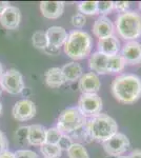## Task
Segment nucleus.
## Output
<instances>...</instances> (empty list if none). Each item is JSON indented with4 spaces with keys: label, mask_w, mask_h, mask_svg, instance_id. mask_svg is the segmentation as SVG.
I'll return each mask as SVG.
<instances>
[{
    "label": "nucleus",
    "mask_w": 141,
    "mask_h": 158,
    "mask_svg": "<svg viewBox=\"0 0 141 158\" xmlns=\"http://www.w3.org/2000/svg\"><path fill=\"white\" fill-rule=\"evenodd\" d=\"M71 21H72V24H73L74 27L80 29V27H84V24H85V22H86V18H85L84 15L80 14V13H77V14L72 16Z\"/></svg>",
    "instance_id": "obj_29"
},
{
    "label": "nucleus",
    "mask_w": 141,
    "mask_h": 158,
    "mask_svg": "<svg viewBox=\"0 0 141 158\" xmlns=\"http://www.w3.org/2000/svg\"><path fill=\"white\" fill-rule=\"evenodd\" d=\"M64 53L73 60H81L86 58L92 50V38L89 33L80 30L72 31L68 35L64 44Z\"/></svg>",
    "instance_id": "obj_3"
},
{
    "label": "nucleus",
    "mask_w": 141,
    "mask_h": 158,
    "mask_svg": "<svg viewBox=\"0 0 141 158\" xmlns=\"http://www.w3.org/2000/svg\"><path fill=\"white\" fill-rule=\"evenodd\" d=\"M62 133L57 128H50L47 129L45 133V143L50 144H58L59 140L62 137Z\"/></svg>",
    "instance_id": "obj_26"
},
{
    "label": "nucleus",
    "mask_w": 141,
    "mask_h": 158,
    "mask_svg": "<svg viewBox=\"0 0 141 158\" xmlns=\"http://www.w3.org/2000/svg\"><path fill=\"white\" fill-rule=\"evenodd\" d=\"M61 71H62V75L64 77L65 82L66 81L73 82V81L79 80L81 76L83 75L82 67L79 63H77L76 61H71V62L65 63L61 68Z\"/></svg>",
    "instance_id": "obj_19"
},
{
    "label": "nucleus",
    "mask_w": 141,
    "mask_h": 158,
    "mask_svg": "<svg viewBox=\"0 0 141 158\" xmlns=\"http://www.w3.org/2000/svg\"><path fill=\"white\" fill-rule=\"evenodd\" d=\"M27 130H29V127H20L15 133L16 141L20 146H24L27 143Z\"/></svg>",
    "instance_id": "obj_27"
},
{
    "label": "nucleus",
    "mask_w": 141,
    "mask_h": 158,
    "mask_svg": "<svg viewBox=\"0 0 141 158\" xmlns=\"http://www.w3.org/2000/svg\"><path fill=\"white\" fill-rule=\"evenodd\" d=\"M44 80L50 88H59L65 82L60 68H51L44 74Z\"/></svg>",
    "instance_id": "obj_20"
},
{
    "label": "nucleus",
    "mask_w": 141,
    "mask_h": 158,
    "mask_svg": "<svg viewBox=\"0 0 141 158\" xmlns=\"http://www.w3.org/2000/svg\"><path fill=\"white\" fill-rule=\"evenodd\" d=\"M21 21V12L17 6H10L0 15V24L6 30H15Z\"/></svg>",
    "instance_id": "obj_12"
},
{
    "label": "nucleus",
    "mask_w": 141,
    "mask_h": 158,
    "mask_svg": "<svg viewBox=\"0 0 141 158\" xmlns=\"http://www.w3.org/2000/svg\"><path fill=\"white\" fill-rule=\"evenodd\" d=\"M78 11L82 15H96L98 13V1H81L78 3Z\"/></svg>",
    "instance_id": "obj_24"
},
{
    "label": "nucleus",
    "mask_w": 141,
    "mask_h": 158,
    "mask_svg": "<svg viewBox=\"0 0 141 158\" xmlns=\"http://www.w3.org/2000/svg\"><path fill=\"white\" fill-rule=\"evenodd\" d=\"M102 104L103 103L98 94H82L78 100L77 108L86 119H89L101 113Z\"/></svg>",
    "instance_id": "obj_8"
},
{
    "label": "nucleus",
    "mask_w": 141,
    "mask_h": 158,
    "mask_svg": "<svg viewBox=\"0 0 141 158\" xmlns=\"http://www.w3.org/2000/svg\"><path fill=\"white\" fill-rule=\"evenodd\" d=\"M3 73H4V71H3V67H2L1 62H0V79H1L2 75H3Z\"/></svg>",
    "instance_id": "obj_38"
},
{
    "label": "nucleus",
    "mask_w": 141,
    "mask_h": 158,
    "mask_svg": "<svg viewBox=\"0 0 141 158\" xmlns=\"http://www.w3.org/2000/svg\"><path fill=\"white\" fill-rule=\"evenodd\" d=\"M12 114L18 121H27L36 115V106L30 99H21L13 106Z\"/></svg>",
    "instance_id": "obj_9"
},
{
    "label": "nucleus",
    "mask_w": 141,
    "mask_h": 158,
    "mask_svg": "<svg viewBox=\"0 0 141 158\" xmlns=\"http://www.w3.org/2000/svg\"><path fill=\"white\" fill-rule=\"evenodd\" d=\"M2 114V103L0 102V115Z\"/></svg>",
    "instance_id": "obj_40"
},
{
    "label": "nucleus",
    "mask_w": 141,
    "mask_h": 158,
    "mask_svg": "<svg viewBox=\"0 0 141 158\" xmlns=\"http://www.w3.org/2000/svg\"><path fill=\"white\" fill-rule=\"evenodd\" d=\"M116 158H127V157H124V156H119V157H116Z\"/></svg>",
    "instance_id": "obj_42"
},
{
    "label": "nucleus",
    "mask_w": 141,
    "mask_h": 158,
    "mask_svg": "<svg viewBox=\"0 0 141 158\" xmlns=\"http://www.w3.org/2000/svg\"><path fill=\"white\" fill-rule=\"evenodd\" d=\"M98 52L106 56H113L118 54L120 51V41L116 36L106 37L103 39H99L97 43Z\"/></svg>",
    "instance_id": "obj_16"
},
{
    "label": "nucleus",
    "mask_w": 141,
    "mask_h": 158,
    "mask_svg": "<svg viewBox=\"0 0 141 158\" xmlns=\"http://www.w3.org/2000/svg\"><path fill=\"white\" fill-rule=\"evenodd\" d=\"M40 152L44 158H59L62 154V150L59 148L58 144L43 143L40 146Z\"/></svg>",
    "instance_id": "obj_22"
},
{
    "label": "nucleus",
    "mask_w": 141,
    "mask_h": 158,
    "mask_svg": "<svg viewBox=\"0 0 141 158\" xmlns=\"http://www.w3.org/2000/svg\"><path fill=\"white\" fill-rule=\"evenodd\" d=\"M0 83L3 91L12 95H17L23 92L25 89L22 74L16 69H10L6 71L0 79Z\"/></svg>",
    "instance_id": "obj_7"
},
{
    "label": "nucleus",
    "mask_w": 141,
    "mask_h": 158,
    "mask_svg": "<svg viewBox=\"0 0 141 158\" xmlns=\"http://www.w3.org/2000/svg\"><path fill=\"white\" fill-rule=\"evenodd\" d=\"M139 9H140V12H141V1L139 2Z\"/></svg>",
    "instance_id": "obj_41"
},
{
    "label": "nucleus",
    "mask_w": 141,
    "mask_h": 158,
    "mask_svg": "<svg viewBox=\"0 0 141 158\" xmlns=\"http://www.w3.org/2000/svg\"><path fill=\"white\" fill-rule=\"evenodd\" d=\"M2 92H3V89H2V86H1V83H0V96H1Z\"/></svg>",
    "instance_id": "obj_39"
},
{
    "label": "nucleus",
    "mask_w": 141,
    "mask_h": 158,
    "mask_svg": "<svg viewBox=\"0 0 141 158\" xmlns=\"http://www.w3.org/2000/svg\"><path fill=\"white\" fill-rule=\"evenodd\" d=\"M113 4H114V10H117L120 13H124L130 9L129 1H113Z\"/></svg>",
    "instance_id": "obj_32"
},
{
    "label": "nucleus",
    "mask_w": 141,
    "mask_h": 158,
    "mask_svg": "<svg viewBox=\"0 0 141 158\" xmlns=\"http://www.w3.org/2000/svg\"><path fill=\"white\" fill-rule=\"evenodd\" d=\"M32 43L35 48L40 50H44L48 45L47 33L43 31H37L32 36Z\"/></svg>",
    "instance_id": "obj_25"
},
{
    "label": "nucleus",
    "mask_w": 141,
    "mask_h": 158,
    "mask_svg": "<svg viewBox=\"0 0 141 158\" xmlns=\"http://www.w3.org/2000/svg\"><path fill=\"white\" fill-rule=\"evenodd\" d=\"M40 12L48 19H57L64 12L63 1H42L40 2Z\"/></svg>",
    "instance_id": "obj_14"
},
{
    "label": "nucleus",
    "mask_w": 141,
    "mask_h": 158,
    "mask_svg": "<svg viewBox=\"0 0 141 158\" xmlns=\"http://www.w3.org/2000/svg\"><path fill=\"white\" fill-rule=\"evenodd\" d=\"M114 10L113 1H98V13L100 16H106Z\"/></svg>",
    "instance_id": "obj_28"
},
{
    "label": "nucleus",
    "mask_w": 141,
    "mask_h": 158,
    "mask_svg": "<svg viewBox=\"0 0 141 158\" xmlns=\"http://www.w3.org/2000/svg\"><path fill=\"white\" fill-rule=\"evenodd\" d=\"M47 129L41 124H32L27 130V143L31 146H42L45 143Z\"/></svg>",
    "instance_id": "obj_18"
},
{
    "label": "nucleus",
    "mask_w": 141,
    "mask_h": 158,
    "mask_svg": "<svg viewBox=\"0 0 141 158\" xmlns=\"http://www.w3.org/2000/svg\"><path fill=\"white\" fill-rule=\"evenodd\" d=\"M115 27L118 35L126 41L138 39L141 36V15L136 11L119 13Z\"/></svg>",
    "instance_id": "obj_4"
},
{
    "label": "nucleus",
    "mask_w": 141,
    "mask_h": 158,
    "mask_svg": "<svg viewBox=\"0 0 141 158\" xmlns=\"http://www.w3.org/2000/svg\"><path fill=\"white\" fill-rule=\"evenodd\" d=\"M10 6V2H6V1H0V15L2 14V12L6 9V7Z\"/></svg>",
    "instance_id": "obj_37"
},
{
    "label": "nucleus",
    "mask_w": 141,
    "mask_h": 158,
    "mask_svg": "<svg viewBox=\"0 0 141 158\" xmlns=\"http://www.w3.org/2000/svg\"><path fill=\"white\" fill-rule=\"evenodd\" d=\"M9 148V141H7L6 136L2 131H0V153L7 151Z\"/></svg>",
    "instance_id": "obj_33"
},
{
    "label": "nucleus",
    "mask_w": 141,
    "mask_h": 158,
    "mask_svg": "<svg viewBox=\"0 0 141 158\" xmlns=\"http://www.w3.org/2000/svg\"><path fill=\"white\" fill-rule=\"evenodd\" d=\"M125 61L121 55L116 54L113 56H109V60H107V72L109 74H118L124 70Z\"/></svg>",
    "instance_id": "obj_21"
},
{
    "label": "nucleus",
    "mask_w": 141,
    "mask_h": 158,
    "mask_svg": "<svg viewBox=\"0 0 141 158\" xmlns=\"http://www.w3.org/2000/svg\"><path fill=\"white\" fill-rule=\"evenodd\" d=\"M111 92L120 103H135L141 97V78L135 74L117 76L112 82Z\"/></svg>",
    "instance_id": "obj_1"
},
{
    "label": "nucleus",
    "mask_w": 141,
    "mask_h": 158,
    "mask_svg": "<svg viewBox=\"0 0 141 158\" xmlns=\"http://www.w3.org/2000/svg\"><path fill=\"white\" fill-rule=\"evenodd\" d=\"M48 42L50 45H54L56 48L63 47L66 38H68V32L62 27H48L47 32Z\"/></svg>",
    "instance_id": "obj_17"
},
{
    "label": "nucleus",
    "mask_w": 141,
    "mask_h": 158,
    "mask_svg": "<svg viewBox=\"0 0 141 158\" xmlns=\"http://www.w3.org/2000/svg\"><path fill=\"white\" fill-rule=\"evenodd\" d=\"M115 25L111 19L106 16H100L95 20L93 24V33L99 39H103L106 37H111L114 35Z\"/></svg>",
    "instance_id": "obj_13"
},
{
    "label": "nucleus",
    "mask_w": 141,
    "mask_h": 158,
    "mask_svg": "<svg viewBox=\"0 0 141 158\" xmlns=\"http://www.w3.org/2000/svg\"><path fill=\"white\" fill-rule=\"evenodd\" d=\"M0 158H15V153L7 150V151L0 153Z\"/></svg>",
    "instance_id": "obj_35"
},
{
    "label": "nucleus",
    "mask_w": 141,
    "mask_h": 158,
    "mask_svg": "<svg viewBox=\"0 0 141 158\" xmlns=\"http://www.w3.org/2000/svg\"><path fill=\"white\" fill-rule=\"evenodd\" d=\"M127 158H141V150H134L129 154V156H126Z\"/></svg>",
    "instance_id": "obj_36"
},
{
    "label": "nucleus",
    "mask_w": 141,
    "mask_h": 158,
    "mask_svg": "<svg viewBox=\"0 0 141 158\" xmlns=\"http://www.w3.org/2000/svg\"><path fill=\"white\" fill-rule=\"evenodd\" d=\"M107 60L109 56L102 54L100 52H95L93 55H91L89 59V67L95 74L100 75H106L109 74L107 72Z\"/></svg>",
    "instance_id": "obj_15"
},
{
    "label": "nucleus",
    "mask_w": 141,
    "mask_h": 158,
    "mask_svg": "<svg viewBox=\"0 0 141 158\" xmlns=\"http://www.w3.org/2000/svg\"><path fill=\"white\" fill-rule=\"evenodd\" d=\"M85 130L92 139L102 143L117 133L118 124L111 116L100 113L86 120Z\"/></svg>",
    "instance_id": "obj_2"
},
{
    "label": "nucleus",
    "mask_w": 141,
    "mask_h": 158,
    "mask_svg": "<svg viewBox=\"0 0 141 158\" xmlns=\"http://www.w3.org/2000/svg\"><path fill=\"white\" fill-rule=\"evenodd\" d=\"M43 51H44V52L47 53V54H48V55H56V54H58V53H59L60 49H59V48L54 47V45H50V44H48Z\"/></svg>",
    "instance_id": "obj_34"
},
{
    "label": "nucleus",
    "mask_w": 141,
    "mask_h": 158,
    "mask_svg": "<svg viewBox=\"0 0 141 158\" xmlns=\"http://www.w3.org/2000/svg\"><path fill=\"white\" fill-rule=\"evenodd\" d=\"M73 143H74L73 139H72L68 135L63 134L62 137H61V139L59 140L58 146L61 150H62V151H68V150L72 147V144Z\"/></svg>",
    "instance_id": "obj_30"
},
{
    "label": "nucleus",
    "mask_w": 141,
    "mask_h": 158,
    "mask_svg": "<svg viewBox=\"0 0 141 158\" xmlns=\"http://www.w3.org/2000/svg\"><path fill=\"white\" fill-rule=\"evenodd\" d=\"M102 147L110 157H119L123 155L131 147L130 139L123 133L117 132L111 138L102 142Z\"/></svg>",
    "instance_id": "obj_6"
},
{
    "label": "nucleus",
    "mask_w": 141,
    "mask_h": 158,
    "mask_svg": "<svg viewBox=\"0 0 141 158\" xmlns=\"http://www.w3.org/2000/svg\"><path fill=\"white\" fill-rule=\"evenodd\" d=\"M101 88V81L94 72L85 73L78 80V89L82 94H97Z\"/></svg>",
    "instance_id": "obj_10"
},
{
    "label": "nucleus",
    "mask_w": 141,
    "mask_h": 158,
    "mask_svg": "<svg viewBox=\"0 0 141 158\" xmlns=\"http://www.w3.org/2000/svg\"><path fill=\"white\" fill-rule=\"evenodd\" d=\"M121 56L125 63L129 65H136L141 63V43L133 40L126 41L121 51Z\"/></svg>",
    "instance_id": "obj_11"
},
{
    "label": "nucleus",
    "mask_w": 141,
    "mask_h": 158,
    "mask_svg": "<svg viewBox=\"0 0 141 158\" xmlns=\"http://www.w3.org/2000/svg\"><path fill=\"white\" fill-rule=\"evenodd\" d=\"M15 158H39V156L32 150H18L15 152Z\"/></svg>",
    "instance_id": "obj_31"
},
{
    "label": "nucleus",
    "mask_w": 141,
    "mask_h": 158,
    "mask_svg": "<svg viewBox=\"0 0 141 158\" xmlns=\"http://www.w3.org/2000/svg\"><path fill=\"white\" fill-rule=\"evenodd\" d=\"M68 158H89L86 149L81 143L74 142L72 147L66 151Z\"/></svg>",
    "instance_id": "obj_23"
},
{
    "label": "nucleus",
    "mask_w": 141,
    "mask_h": 158,
    "mask_svg": "<svg viewBox=\"0 0 141 158\" xmlns=\"http://www.w3.org/2000/svg\"><path fill=\"white\" fill-rule=\"evenodd\" d=\"M86 117L78 110L77 106H72L63 110L57 119V128L62 134L71 135L77 130L85 126Z\"/></svg>",
    "instance_id": "obj_5"
}]
</instances>
